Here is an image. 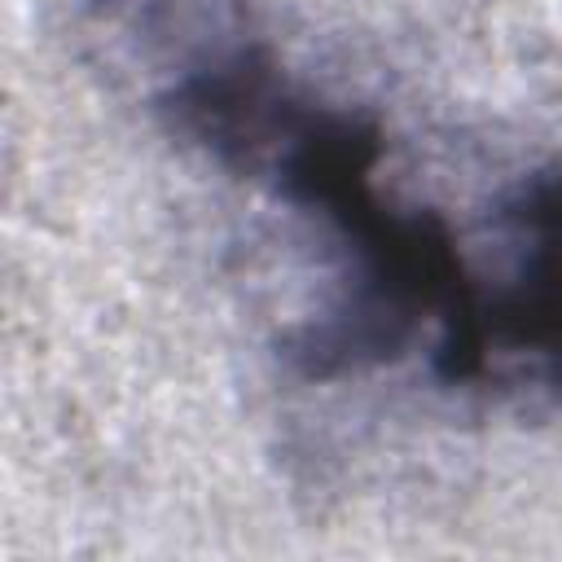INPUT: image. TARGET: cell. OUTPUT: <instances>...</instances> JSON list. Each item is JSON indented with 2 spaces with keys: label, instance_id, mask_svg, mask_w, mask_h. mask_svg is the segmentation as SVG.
<instances>
[{
  "label": "cell",
  "instance_id": "obj_1",
  "mask_svg": "<svg viewBox=\"0 0 562 562\" xmlns=\"http://www.w3.org/2000/svg\"><path fill=\"white\" fill-rule=\"evenodd\" d=\"M430 334V373L505 404H562V162L518 176Z\"/></svg>",
  "mask_w": 562,
  "mask_h": 562
},
{
  "label": "cell",
  "instance_id": "obj_2",
  "mask_svg": "<svg viewBox=\"0 0 562 562\" xmlns=\"http://www.w3.org/2000/svg\"><path fill=\"white\" fill-rule=\"evenodd\" d=\"M79 22L154 114L263 48L246 0H79Z\"/></svg>",
  "mask_w": 562,
  "mask_h": 562
}]
</instances>
